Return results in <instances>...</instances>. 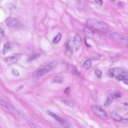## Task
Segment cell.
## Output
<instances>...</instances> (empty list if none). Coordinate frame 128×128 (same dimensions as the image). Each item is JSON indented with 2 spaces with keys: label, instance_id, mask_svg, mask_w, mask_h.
<instances>
[{
  "label": "cell",
  "instance_id": "cell-1",
  "mask_svg": "<svg viewBox=\"0 0 128 128\" xmlns=\"http://www.w3.org/2000/svg\"><path fill=\"white\" fill-rule=\"evenodd\" d=\"M82 39L80 35L78 33L69 40L66 46L65 52L68 55H70L73 52L78 50L81 46Z\"/></svg>",
  "mask_w": 128,
  "mask_h": 128
},
{
  "label": "cell",
  "instance_id": "cell-2",
  "mask_svg": "<svg viewBox=\"0 0 128 128\" xmlns=\"http://www.w3.org/2000/svg\"><path fill=\"white\" fill-rule=\"evenodd\" d=\"M86 23L88 26L98 30L105 33H108L110 31L109 28L106 24L96 20L89 19Z\"/></svg>",
  "mask_w": 128,
  "mask_h": 128
},
{
  "label": "cell",
  "instance_id": "cell-3",
  "mask_svg": "<svg viewBox=\"0 0 128 128\" xmlns=\"http://www.w3.org/2000/svg\"><path fill=\"white\" fill-rule=\"evenodd\" d=\"M110 36L112 40L115 42L128 47V38L127 36L115 32L111 33Z\"/></svg>",
  "mask_w": 128,
  "mask_h": 128
},
{
  "label": "cell",
  "instance_id": "cell-4",
  "mask_svg": "<svg viewBox=\"0 0 128 128\" xmlns=\"http://www.w3.org/2000/svg\"><path fill=\"white\" fill-rule=\"evenodd\" d=\"M91 109L93 113L98 118L104 120H107L108 118L106 112L99 106L93 105Z\"/></svg>",
  "mask_w": 128,
  "mask_h": 128
},
{
  "label": "cell",
  "instance_id": "cell-5",
  "mask_svg": "<svg viewBox=\"0 0 128 128\" xmlns=\"http://www.w3.org/2000/svg\"><path fill=\"white\" fill-rule=\"evenodd\" d=\"M5 22L8 26L13 28H20L22 26V24L19 20L12 17L7 18Z\"/></svg>",
  "mask_w": 128,
  "mask_h": 128
},
{
  "label": "cell",
  "instance_id": "cell-6",
  "mask_svg": "<svg viewBox=\"0 0 128 128\" xmlns=\"http://www.w3.org/2000/svg\"><path fill=\"white\" fill-rule=\"evenodd\" d=\"M53 68L49 64L46 65L44 68L36 71L33 72L32 77L34 78H38L46 75Z\"/></svg>",
  "mask_w": 128,
  "mask_h": 128
},
{
  "label": "cell",
  "instance_id": "cell-7",
  "mask_svg": "<svg viewBox=\"0 0 128 128\" xmlns=\"http://www.w3.org/2000/svg\"><path fill=\"white\" fill-rule=\"evenodd\" d=\"M124 72L123 70L119 67H116L110 69L108 74L111 77H116L122 74Z\"/></svg>",
  "mask_w": 128,
  "mask_h": 128
},
{
  "label": "cell",
  "instance_id": "cell-8",
  "mask_svg": "<svg viewBox=\"0 0 128 128\" xmlns=\"http://www.w3.org/2000/svg\"><path fill=\"white\" fill-rule=\"evenodd\" d=\"M110 116L111 118L116 121L124 124H126L128 123L127 118H122L114 111H112L110 112Z\"/></svg>",
  "mask_w": 128,
  "mask_h": 128
},
{
  "label": "cell",
  "instance_id": "cell-9",
  "mask_svg": "<svg viewBox=\"0 0 128 128\" xmlns=\"http://www.w3.org/2000/svg\"><path fill=\"white\" fill-rule=\"evenodd\" d=\"M20 57V54H16L8 58L6 62L8 64L10 65L14 64L17 62L19 60Z\"/></svg>",
  "mask_w": 128,
  "mask_h": 128
},
{
  "label": "cell",
  "instance_id": "cell-10",
  "mask_svg": "<svg viewBox=\"0 0 128 128\" xmlns=\"http://www.w3.org/2000/svg\"><path fill=\"white\" fill-rule=\"evenodd\" d=\"M46 112L49 115L53 117L59 122L62 124H64L65 123V121L64 119L57 116L52 112L49 110H47Z\"/></svg>",
  "mask_w": 128,
  "mask_h": 128
},
{
  "label": "cell",
  "instance_id": "cell-11",
  "mask_svg": "<svg viewBox=\"0 0 128 128\" xmlns=\"http://www.w3.org/2000/svg\"><path fill=\"white\" fill-rule=\"evenodd\" d=\"M68 69L69 72L73 74L76 75H79L80 74V73L76 67L74 66L69 65L68 66Z\"/></svg>",
  "mask_w": 128,
  "mask_h": 128
},
{
  "label": "cell",
  "instance_id": "cell-12",
  "mask_svg": "<svg viewBox=\"0 0 128 128\" xmlns=\"http://www.w3.org/2000/svg\"><path fill=\"white\" fill-rule=\"evenodd\" d=\"M64 80V77L61 76H58L52 77L50 80V82L52 83H62Z\"/></svg>",
  "mask_w": 128,
  "mask_h": 128
},
{
  "label": "cell",
  "instance_id": "cell-13",
  "mask_svg": "<svg viewBox=\"0 0 128 128\" xmlns=\"http://www.w3.org/2000/svg\"><path fill=\"white\" fill-rule=\"evenodd\" d=\"M83 31L84 34L88 37L92 38L95 35L94 32L89 28L85 27L83 29Z\"/></svg>",
  "mask_w": 128,
  "mask_h": 128
},
{
  "label": "cell",
  "instance_id": "cell-14",
  "mask_svg": "<svg viewBox=\"0 0 128 128\" xmlns=\"http://www.w3.org/2000/svg\"><path fill=\"white\" fill-rule=\"evenodd\" d=\"M11 48V46L9 43L5 44L2 50V54L4 55L6 54L10 50Z\"/></svg>",
  "mask_w": 128,
  "mask_h": 128
},
{
  "label": "cell",
  "instance_id": "cell-15",
  "mask_svg": "<svg viewBox=\"0 0 128 128\" xmlns=\"http://www.w3.org/2000/svg\"><path fill=\"white\" fill-rule=\"evenodd\" d=\"M114 98L112 95L110 94L108 96L104 104V106L105 108L108 107L112 102Z\"/></svg>",
  "mask_w": 128,
  "mask_h": 128
},
{
  "label": "cell",
  "instance_id": "cell-16",
  "mask_svg": "<svg viewBox=\"0 0 128 128\" xmlns=\"http://www.w3.org/2000/svg\"><path fill=\"white\" fill-rule=\"evenodd\" d=\"M92 65V62L90 60H87L84 62L83 64V66L85 69H88L91 67Z\"/></svg>",
  "mask_w": 128,
  "mask_h": 128
},
{
  "label": "cell",
  "instance_id": "cell-17",
  "mask_svg": "<svg viewBox=\"0 0 128 128\" xmlns=\"http://www.w3.org/2000/svg\"><path fill=\"white\" fill-rule=\"evenodd\" d=\"M40 56V54L38 53H36L30 56L27 60L28 62H30L33 60L38 58Z\"/></svg>",
  "mask_w": 128,
  "mask_h": 128
},
{
  "label": "cell",
  "instance_id": "cell-18",
  "mask_svg": "<svg viewBox=\"0 0 128 128\" xmlns=\"http://www.w3.org/2000/svg\"><path fill=\"white\" fill-rule=\"evenodd\" d=\"M62 35L60 32L58 33L56 36L54 38L52 42L54 44H56L62 38Z\"/></svg>",
  "mask_w": 128,
  "mask_h": 128
},
{
  "label": "cell",
  "instance_id": "cell-19",
  "mask_svg": "<svg viewBox=\"0 0 128 128\" xmlns=\"http://www.w3.org/2000/svg\"><path fill=\"white\" fill-rule=\"evenodd\" d=\"M94 74L98 78H101L102 72L100 70L98 69H96L94 71Z\"/></svg>",
  "mask_w": 128,
  "mask_h": 128
},
{
  "label": "cell",
  "instance_id": "cell-20",
  "mask_svg": "<svg viewBox=\"0 0 128 128\" xmlns=\"http://www.w3.org/2000/svg\"><path fill=\"white\" fill-rule=\"evenodd\" d=\"M11 71L12 74L16 76H18L20 74V73L19 71L16 69L14 68H12Z\"/></svg>",
  "mask_w": 128,
  "mask_h": 128
},
{
  "label": "cell",
  "instance_id": "cell-21",
  "mask_svg": "<svg viewBox=\"0 0 128 128\" xmlns=\"http://www.w3.org/2000/svg\"><path fill=\"white\" fill-rule=\"evenodd\" d=\"M112 95L114 99L120 98L121 96L120 93L118 92H115Z\"/></svg>",
  "mask_w": 128,
  "mask_h": 128
},
{
  "label": "cell",
  "instance_id": "cell-22",
  "mask_svg": "<svg viewBox=\"0 0 128 128\" xmlns=\"http://www.w3.org/2000/svg\"><path fill=\"white\" fill-rule=\"evenodd\" d=\"M63 102L65 104L69 106L72 107L73 106V103L68 100H64Z\"/></svg>",
  "mask_w": 128,
  "mask_h": 128
},
{
  "label": "cell",
  "instance_id": "cell-23",
  "mask_svg": "<svg viewBox=\"0 0 128 128\" xmlns=\"http://www.w3.org/2000/svg\"><path fill=\"white\" fill-rule=\"evenodd\" d=\"M70 89L69 87L66 88L64 90V93L67 94H68L70 93Z\"/></svg>",
  "mask_w": 128,
  "mask_h": 128
},
{
  "label": "cell",
  "instance_id": "cell-24",
  "mask_svg": "<svg viewBox=\"0 0 128 128\" xmlns=\"http://www.w3.org/2000/svg\"><path fill=\"white\" fill-rule=\"evenodd\" d=\"M4 36V34L3 31L0 28V39H2Z\"/></svg>",
  "mask_w": 128,
  "mask_h": 128
},
{
  "label": "cell",
  "instance_id": "cell-25",
  "mask_svg": "<svg viewBox=\"0 0 128 128\" xmlns=\"http://www.w3.org/2000/svg\"><path fill=\"white\" fill-rule=\"evenodd\" d=\"M95 2L100 5H102V0H95Z\"/></svg>",
  "mask_w": 128,
  "mask_h": 128
},
{
  "label": "cell",
  "instance_id": "cell-26",
  "mask_svg": "<svg viewBox=\"0 0 128 128\" xmlns=\"http://www.w3.org/2000/svg\"><path fill=\"white\" fill-rule=\"evenodd\" d=\"M24 87V86L23 85H22L18 87L17 88L16 90L18 91L20 90L21 89H22Z\"/></svg>",
  "mask_w": 128,
  "mask_h": 128
},
{
  "label": "cell",
  "instance_id": "cell-27",
  "mask_svg": "<svg viewBox=\"0 0 128 128\" xmlns=\"http://www.w3.org/2000/svg\"><path fill=\"white\" fill-rule=\"evenodd\" d=\"M84 42H85V43L86 45V46L88 47H89L90 46V45H89L87 43V42L86 41V39H84Z\"/></svg>",
  "mask_w": 128,
  "mask_h": 128
},
{
  "label": "cell",
  "instance_id": "cell-28",
  "mask_svg": "<svg viewBox=\"0 0 128 128\" xmlns=\"http://www.w3.org/2000/svg\"><path fill=\"white\" fill-rule=\"evenodd\" d=\"M124 83L125 84L128 85V79L123 80Z\"/></svg>",
  "mask_w": 128,
  "mask_h": 128
},
{
  "label": "cell",
  "instance_id": "cell-29",
  "mask_svg": "<svg viewBox=\"0 0 128 128\" xmlns=\"http://www.w3.org/2000/svg\"><path fill=\"white\" fill-rule=\"evenodd\" d=\"M121 3L120 2H118L117 4V6L118 7H120L121 6Z\"/></svg>",
  "mask_w": 128,
  "mask_h": 128
},
{
  "label": "cell",
  "instance_id": "cell-30",
  "mask_svg": "<svg viewBox=\"0 0 128 128\" xmlns=\"http://www.w3.org/2000/svg\"><path fill=\"white\" fill-rule=\"evenodd\" d=\"M110 0V1H114V0Z\"/></svg>",
  "mask_w": 128,
  "mask_h": 128
}]
</instances>
